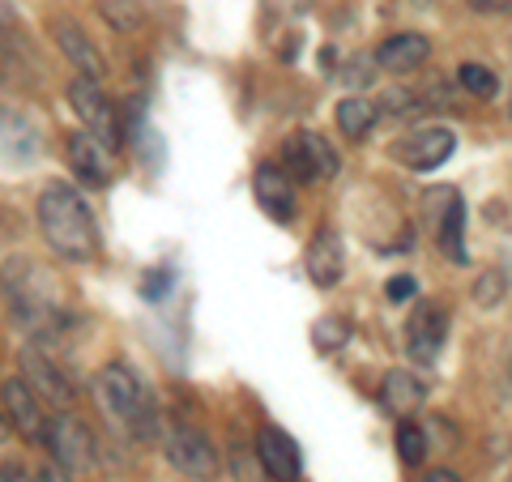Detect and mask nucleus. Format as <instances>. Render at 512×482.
Wrapping results in <instances>:
<instances>
[{
    "label": "nucleus",
    "mask_w": 512,
    "mask_h": 482,
    "mask_svg": "<svg viewBox=\"0 0 512 482\" xmlns=\"http://www.w3.org/2000/svg\"><path fill=\"white\" fill-rule=\"evenodd\" d=\"M39 231L52 252L73 265H86L99 252V227H94L82 192L69 184H47L39 192Z\"/></svg>",
    "instance_id": "nucleus-1"
},
{
    "label": "nucleus",
    "mask_w": 512,
    "mask_h": 482,
    "mask_svg": "<svg viewBox=\"0 0 512 482\" xmlns=\"http://www.w3.org/2000/svg\"><path fill=\"white\" fill-rule=\"evenodd\" d=\"M5 299H9L13 320H18L26 333L39 337L56 325L52 286H47V273L35 261H9L5 265Z\"/></svg>",
    "instance_id": "nucleus-2"
},
{
    "label": "nucleus",
    "mask_w": 512,
    "mask_h": 482,
    "mask_svg": "<svg viewBox=\"0 0 512 482\" xmlns=\"http://www.w3.org/2000/svg\"><path fill=\"white\" fill-rule=\"evenodd\" d=\"M99 397L116 419L133 431V436H150L154 431V401L146 393V384L128 363H107L99 372Z\"/></svg>",
    "instance_id": "nucleus-3"
},
{
    "label": "nucleus",
    "mask_w": 512,
    "mask_h": 482,
    "mask_svg": "<svg viewBox=\"0 0 512 482\" xmlns=\"http://www.w3.org/2000/svg\"><path fill=\"white\" fill-rule=\"evenodd\" d=\"M69 107L77 111V120L86 124V133L94 141H103L107 150H120V120H116V107L103 94V86L94 77H77L69 86Z\"/></svg>",
    "instance_id": "nucleus-4"
},
{
    "label": "nucleus",
    "mask_w": 512,
    "mask_h": 482,
    "mask_svg": "<svg viewBox=\"0 0 512 482\" xmlns=\"http://www.w3.org/2000/svg\"><path fill=\"white\" fill-rule=\"evenodd\" d=\"M0 401H5L9 427L18 431L22 440H30V444H47V427H52V419H47V414H52V410H43L47 401L35 393V384H26L22 376H13L5 389H0Z\"/></svg>",
    "instance_id": "nucleus-5"
},
{
    "label": "nucleus",
    "mask_w": 512,
    "mask_h": 482,
    "mask_svg": "<svg viewBox=\"0 0 512 482\" xmlns=\"http://www.w3.org/2000/svg\"><path fill=\"white\" fill-rule=\"evenodd\" d=\"M47 448H52V461L60 465L64 474H86L94 465V444H90V431L77 414L60 410L52 427H47Z\"/></svg>",
    "instance_id": "nucleus-6"
},
{
    "label": "nucleus",
    "mask_w": 512,
    "mask_h": 482,
    "mask_svg": "<svg viewBox=\"0 0 512 482\" xmlns=\"http://www.w3.org/2000/svg\"><path fill=\"white\" fill-rule=\"evenodd\" d=\"M167 457H171V465L184 478H197V482L218 478V465H222L218 461V448L197 427H171L167 431Z\"/></svg>",
    "instance_id": "nucleus-7"
},
{
    "label": "nucleus",
    "mask_w": 512,
    "mask_h": 482,
    "mask_svg": "<svg viewBox=\"0 0 512 482\" xmlns=\"http://www.w3.org/2000/svg\"><path fill=\"white\" fill-rule=\"evenodd\" d=\"M282 158H286V171H291V180H333L338 175V154L325 146V137L316 133H295L291 141L282 146Z\"/></svg>",
    "instance_id": "nucleus-8"
},
{
    "label": "nucleus",
    "mask_w": 512,
    "mask_h": 482,
    "mask_svg": "<svg viewBox=\"0 0 512 482\" xmlns=\"http://www.w3.org/2000/svg\"><path fill=\"white\" fill-rule=\"evenodd\" d=\"M448 154H453V133H448V128H414L393 150L397 163L410 171H436Z\"/></svg>",
    "instance_id": "nucleus-9"
},
{
    "label": "nucleus",
    "mask_w": 512,
    "mask_h": 482,
    "mask_svg": "<svg viewBox=\"0 0 512 482\" xmlns=\"http://www.w3.org/2000/svg\"><path fill=\"white\" fill-rule=\"evenodd\" d=\"M256 457H261V470L274 482H299V444L282 427H265L256 436Z\"/></svg>",
    "instance_id": "nucleus-10"
},
{
    "label": "nucleus",
    "mask_w": 512,
    "mask_h": 482,
    "mask_svg": "<svg viewBox=\"0 0 512 482\" xmlns=\"http://www.w3.org/2000/svg\"><path fill=\"white\" fill-rule=\"evenodd\" d=\"M252 192H256V205H265L269 218H278V222L295 218V184H291V175H286L282 167H274V163L256 167Z\"/></svg>",
    "instance_id": "nucleus-11"
},
{
    "label": "nucleus",
    "mask_w": 512,
    "mask_h": 482,
    "mask_svg": "<svg viewBox=\"0 0 512 482\" xmlns=\"http://www.w3.org/2000/svg\"><path fill=\"white\" fill-rule=\"evenodd\" d=\"M406 337H410V355L419 363H431L440 355L444 337H448V312L440 308V303H423V308H414Z\"/></svg>",
    "instance_id": "nucleus-12"
},
{
    "label": "nucleus",
    "mask_w": 512,
    "mask_h": 482,
    "mask_svg": "<svg viewBox=\"0 0 512 482\" xmlns=\"http://www.w3.org/2000/svg\"><path fill=\"white\" fill-rule=\"evenodd\" d=\"M52 35H56V43H60V52L69 56L77 69H82V77H94V82H103V69H107L103 52L86 39L82 26H77L73 18H52Z\"/></svg>",
    "instance_id": "nucleus-13"
},
{
    "label": "nucleus",
    "mask_w": 512,
    "mask_h": 482,
    "mask_svg": "<svg viewBox=\"0 0 512 482\" xmlns=\"http://www.w3.org/2000/svg\"><path fill=\"white\" fill-rule=\"evenodd\" d=\"M64 154H69V167L82 175L90 188H103L111 180L107 146H103V141H94L90 133H69V141H64Z\"/></svg>",
    "instance_id": "nucleus-14"
},
{
    "label": "nucleus",
    "mask_w": 512,
    "mask_h": 482,
    "mask_svg": "<svg viewBox=\"0 0 512 482\" xmlns=\"http://www.w3.org/2000/svg\"><path fill=\"white\" fill-rule=\"evenodd\" d=\"M431 56V43L423 35H414V30H402V35H389L380 47H376V64L389 73H414L423 69Z\"/></svg>",
    "instance_id": "nucleus-15"
},
{
    "label": "nucleus",
    "mask_w": 512,
    "mask_h": 482,
    "mask_svg": "<svg viewBox=\"0 0 512 482\" xmlns=\"http://www.w3.org/2000/svg\"><path fill=\"white\" fill-rule=\"evenodd\" d=\"M342 269H346V256H342V239L333 231H316L312 244H308V273L316 286H338L342 282Z\"/></svg>",
    "instance_id": "nucleus-16"
},
{
    "label": "nucleus",
    "mask_w": 512,
    "mask_h": 482,
    "mask_svg": "<svg viewBox=\"0 0 512 482\" xmlns=\"http://www.w3.org/2000/svg\"><path fill=\"white\" fill-rule=\"evenodd\" d=\"M423 397H427V384L419 376H410V372H384V380H380V406L389 410V414L419 410Z\"/></svg>",
    "instance_id": "nucleus-17"
},
{
    "label": "nucleus",
    "mask_w": 512,
    "mask_h": 482,
    "mask_svg": "<svg viewBox=\"0 0 512 482\" xmlns=\"http://www.w3.org/2000/svg\"><path fill=\"white\" fill-rule=\"evenodd\" d=\"M436 239H440V252L448 256V261H466V205H461L457 197H448V205L440 210V222H436Z\"/></svg>",
    "instance_id": "nucleus-18"
},
{
    "label": "nucleus",
    "mask_w": 512,
    "mask_h": 482,
    "mask_svg": "<svg viewBox=\"0 0 512 482\" xmlns=\"http://www.w3.org/2000/svg\"><path fill=\"white\" fill-rule=\"evenodd\" d=\"M22 363H26V372H30V380H26V384H39V389H43L39 397H43V401L52 397V401H60V406L69 401V384L60 380V372H56V367L39 355V350H26Z\"/></svg>",
    "instance_id": "nucleus-19"
},
{
    "label": "nucleus",
    "mask_w": 512,
    "mask_h": 482,
    "mask_svg": "<svg viewBox=\"0 0 512 482\" xmlns=\"http://www.w3.org/2000/svg\"><path fill=\"white\" fill-rule=\"evenodd\" d=\"M338 128L346 137H367L376 128V103H367V99H359V94H350V99H342L338 103Z\"/></svg>",
    "instance_id": "nucleus-20"
},
{
    "label": "nucleus",
    "mask_w": 512,
    "mask_h": 482,
    "mask_svg": "<svg viewBox=\"0 0 512 482\" xmlns=\"http://www.w3.org/2000/svg\"><path fill=\"white\" fill-rule=\"evenodd\" d=\"M457 82H461V90H470L474 99H495V90H500V77H495V69H487V64H461Z\"/></svg>",
    "instance_id": "nucleus-21"
},
{
    "label": "nucleus",
    "mask_w": 512,
    "mask_h": 482,
    "mask_svg": "<svg viewBox=\"0 0 512 482\" xmlns=\"http://www.w3.org/2000/svg\"><path fill=\"white\" fill-rule=\"evenodd\" d=\"M427 448H431V440H427V431L419 423H402V427H397V453H402L406 465H423Z\"/></svg>",
    "instance_id": "nucleus-22"
},
{
    "label": "nucleus",
    "mask_w": 512,
    "mask_h": 482,
    "mask_svg": "<svg viewBox=\"0 0 512 482\" xmlns=\"http://www.w3.org/2000/svg\"><path fill=\"white\" fill-rule=\"evenodd\" d=\"M312 337H316V350H338L342 342H350V325L346 320H320V325L312 329Z\"/></svg>",
    "instance_id": "nucleus-23"
},
{
    "label": "nucleus",
    "mask_w": 512,
    "mask_h": 482,
    "mask_svg": "<svg viewBox=\"0 0 512 482\" xmlns=\"http://www.w3.org/2000/svg\"><path fill=\"white\" fill-rule=\"evenodd\" d=\"M500 295H504V278H500V269H491V273H487V278H483V282H478V291H474V299H478V303H483V308H491V303H495V299H500Z\"/></svg>",
    "instance_id": "nucleus-24"
},
{
    "label": "nucleus",
    "mask_w": 512,
    "mask_h": 482,
    "mask_svg": "<svg viewBox=\"0 0 512 482\" xmlns=\"http://www.w3.org/2000/svg\"><path fill=\"white\" fill-rule=\"evenodd\" d=\"M30 482H73V474H64L60 465L52 461V465H43V470H35V478H30Z\"/></svg>",
    "instance_id": "nucleus-25"
},
{
    "label": "nucleus",
    "mask_w": 512,
    "mask_h": 482,
    "mask_svg": "<svg viewBox=\"0 0 512 482\" xmlns=\"http://www.w3.org/2000/svg\"><path fill=\"white\" fill-rule=\"evenodd\" d=\"M474 13H512V0H470Z\"/></svg>",
    "instance_id": "nucleus-26"
},
{
    "label": "nucleus",
    "mask_w": 512,
    "mask_h": 482,
    "mask_svg": "<svg viewBox=\"0 0 512 482\" xmlns=\"http://www.w3.org/2000/svg\"><path fill=\"white\" fill-rule=\"evenodd\" d=\"M410 295H414V282H410V278H393V282H389V299H393V303H402V299H410Z\"/></svg>",
    "instance_id": "nucleus-27"
},
{
    "label": "nucleus",
    "mask_w": 512,
    "mask_h": 482,
    "mask_svg": "<svg viewBox=\"0 0 512 482\" xmlns=\"http://www.w3.org/2000/svg\"><path fill=\"white\" fill-rule=\"evenodd\" d=\"M0 482H30V478H26V470L18 461H5V465H0Z\"/></svg>",
    "instance_id": "nucleus-28"
},
{
    "label": "nucleus",
    "mask_w": 512,
    "mask_h": 482,
    "mask_svg": "<svg viewBox=\"0 0 512 482\" xmlns=\"http://www.w3.org/2000/svg\"><path fill=\"white\" fill-rule=\"evenodd\" d=\"M427 482H461V478L448 474V470H436V474H427Z\"/></svg>",
    "instance_id": "nucleus-29"
},
{
    "label": "nucleus",
    "mask_w": 512,
    "mask_h": 482,
    "mask_svg": "<svg viewBox=\"0 0 512 482\" xmlns=\"http://www.w3.org/2000/svg\"><path fill=\"white\" fill-rule=\"evenodd\" d=\"M9 440V419H0V444Z\"/></svg>",
    "instance_id": "nucleus-30"
},
{
    "label": "nucleus",
    "mask_w": 512,
    "mask_h": 482,
    "mask_svg": "<svg viewBox=\"0 0 512 482\" xmlns=\"http://www.w3.org/2000/svg\"><path fill=\"white\" fill-rule=\"evenodd\" d=\"M508 116H512V103H508Z\"/></svg>",
    "instance_id": "nucleus-31"
}]
</instances>
